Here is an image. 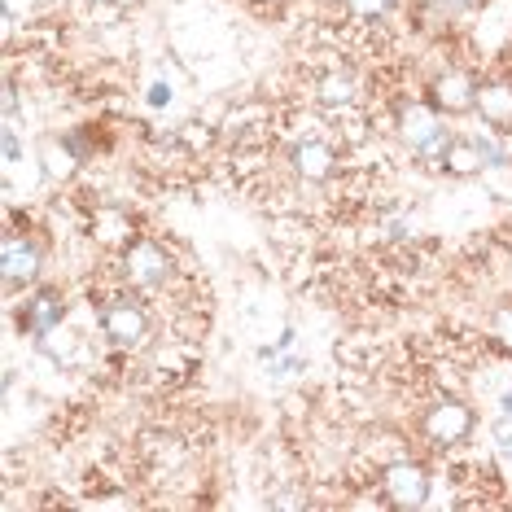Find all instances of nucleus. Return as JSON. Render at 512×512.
Instances as JSON below:
<instances>
[{"label": "nucleus", "instance_id": "nucleus-1", "mask_svg": "<svg viewBox=\"0 0 512 512\" xmlns=\"http://www.w3.org/2000/svg\"><path fill=\"white\" fill-rule=\"evenodd\" d=\"M381 491H386L394 508H421L429 499V473L412 460H399L381 473Z\"/></svg>", "mask_w": 512, "mask_h": 512}, {"label": "nucleus", "instance_id": "nucleus-2", "mask_svg": "<svg viewBox=\"0 0 512 512\" xmlns=\"http://www.w3.org/2000/svg\"><path fill=\"white\" fill-rule=\"evenodd\" d=\"M123 272H127V281H132L136 289H154L162 285L171 276V259H167V250L158 246V241H132L123 254Z\"/></svg>", "mask_w": 512, "mask_h": 512}, {"label": "nucleus", "instance_id": "nucleus-3", "mask_svg": "<svg viewBox=\"0 0 512 512\" xmlns=\"http://www.w3.org/2000/svg\"><path fill=\"white\" fill-rule=\"evenodd\" d=\"M477 88L469 71H447L434 79V88H429V106H434L438 114H451V119H460V114L477 110Z\"/></svg>", "mask_w": 512, "mask_h": 512}, {"label": "nucleus", "instance_id": "nucleus-4", "mask_svg": "<svg viewBox=\"0 0 512 512\" xmlns=\"http://www.w3.org/2000/svg\"><path fill=\"white\" fill-rule=\"evenodd\" d=\"M425 434L442 442V447H456V442H464L473 434V412H469V403H460V399H442L434 403L425 412Z\"/></svg>", "mask_w": 512, "mask_h": 512}, {"label": "nucleus", "instance_id": "nucleus-5", "mask_svg": "<svg viewBox=\"0 0 512 512\" xmlns=\"http://www.w3.org/2000/svg\"><path fill=\"white\" fill-rule=\"evenodd\" d=\"M101 329L114 346H141L145 333H149V320H145V307L132 298H119L106 307V316H101Z\"/></svg>", "mask_w": 512, "mask_h": 512}, {"label": "nucleus", "instance_id": "nucleus-6", "mask_svg": "<svg viewBox=\"0 0 512 512\" xmlns=\"http://www.w3.org/2000/svg\"><path fill=\"white\" fill-rule=\"evenodd\" d=\"M0 272H5V285H31L40 276V250L22 237H5V250H0Z\"/></svg>", "mask_w": 512, "mask_h": 512}, {"label": "nucleus", "instance_id": "nucleus-7", "mask_svg": "<svg viewBox=\"0 0 512 512\" xmlns=\"http://www.w3.org/2000/svg\"><path fill=\"white\" fill-rule=\"evenodd\" d=\"M62 320H66V302L57 289H36L27 302V311H22V329L36 333V337H49Z\"/></svg>", "mask_w": 512, "mask_h": 512}, {"label": "nucleus", "instance_id": "nucleus-8", "mask_svg": "<svg viewBox=\"0 0 512 512\" xmlns=\"http://www.w3.org/2000/svg\"><path fill=\"white\" fill-rule=\"evenodd\" d=\"M289 162H294V171L302 180H311V184H324L337 171V154L324 141H298L294 154H289Z\"/></svg>", "mask_w": 512, "mask_h": 512}, {"label": "nucleus", "instance_id": "nucleus-9", "mask_svg": "<svg viewBox=\"0 0 512 512\" xmlns=\"http://www.w3.org/2000/svg\"><path fill=\"white\" fill-rule=\"evenodd\" d=\"M477 114L486 123H512V84L508 79H491L477 88Z\"/></svg>", "mask_w": 512, "mask_h": 512}, {"label": "nucleus", "instance_id": "nucleus-10", "mask_svg": "<svg viewBox=\"0 0 512 512\" xmlns=\"http://www.w3.org/2000/svg\"><path fill=\"white\" fill-rule=\"evenodd\" d=\"M438 132V119H434V106H403L399 110V136L412 149H421L429 136Z\"/></svg>", "mask_w": 512, "mask_h": 512}, {"label": "nucleus", "instance_id": "nucleus-11", "mask_svg": "<svg viewBox=\"0 0 512 512\" xmlns=\"http://www.w3.org/2000/svg\"><path fill=\"white\" fill-rule=\"evenodd\" d=\"M447 176H477V171L486 167V158H482V145L477 141H451L447 145V154H442V162H438Z\"/></svg>", "mask_w": 512, "mask_h": 512}, {"label": "nucleus", "instance_id": "nucleus-12", "mask_svg": "<svg viewBox=\"0 0 512 512\" xmlns=\"http://www.w3.org/2000/svg\"><path fill=\"white\" fill-rule=\"evenodd\" d=\"M316 101H320V106H329V110L351 106V101H355V79H346V75H324L320 84H316Z\"/></svg>", "mask_w": 512, "mask_h": 512}, {"label": "nucleus", "instance_id": "nucleus-13", "mask_svg": "<svg viewBox=\"0 0 512 512\" xmlns=\"http://www.w3.org/2000/svg\"><path fill=\"white\" fill-rule=\"evenodd\" d=\"M346 9H351L355 18H386L394 9V0H346Z\"/></svg>", "mask_w": 512, "mask_h": 512}, {"label": "nucleus", "instance_id": "nucleus-14", "mask_svg": "<svg viewBox=\"0 0 512 512\" xmlns=\"http://www.w3.org/2000/svg\"><path fill=\"white\" fill-rule=\"evenodd\" d=\"M44 162H49V171H53V176H71V171H75V154H66L62 158V145H44Z\"/></svg>", "mask_w": 512, "mask_h": 512}, {"label": "nucleus", "instance_id": "nucleus-15", "mask_svg": "<svg viewBox=\"0 0 512 512\" xmlns=\"http://www.w3.org/2000/svg\"><path fill=\"white\" fill-rule=\"evenodd\" d=\"M477 145H482V158H486V167H504V162H508L504 145H499L495 136H482V141H477Z\"/></svg>", "mask_w": 512, "mask_h": 512}, {"label": "nucleus", "instance_id": "nucleus-16", "mask_svg": "<svg viewBox=\"0 0 512 512\" xmlns=\"http://www.w3.org/2000/svg\"><path fill=\"white\" fill-rule=\"evenodd\" d=\"M495 442H499V447H508V451H512V412H504V416L495 421Z\"/></svg>", "mask_w": 512, "mask_h": 512}, {"label": "nucleus", "instance_id": "nucleus-17", "mask_svg": "<svg viewBox=\"0 0 512 512\" xmlns=\"http://www.w3.org/2000/svg\"><path fill=\"white\" fill-rule=\"evenodd\" d=\"M5 162H18V136L5 132Z\"/></svg>", "mask_w": 512, "mask_h": 512}, {"label": "nucleus", "instance_id": "nucleus-18", "mask_svg": "<svg viewBox=\"0 0 512 512\" xmlns=\"http://www.w3.org/2000/svg\"><path fill=\"white\" fill-rule=\"evenodd\" d=\"M442 5H447V9H473L477 0H442Z\"/></svg>", "mask_w": 512, "mask_h": 512}, {"label": "nucleus", "instance_id": "nucleus-19", "mask_svg": "<svg viewBox=\"0 0 512 512\" xmlns=\"http://www.w3.org/2000/svg\"><path fill=\"white\" fill-rule=\"evenodd\" d=\"M504 407H508V412H512V394H504Z\"/></svg>", "mask_w": 512, "mask_h": 512}]
</instances>
